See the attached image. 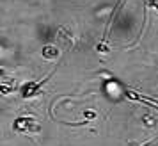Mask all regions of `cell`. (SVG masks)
I'll return each mask as SVG.
<instances>
[{
    "mask_svg": "<svg viewBox=\"0 0 158 146\" xmlns=\"http://www.w3.org/2000/svg\"><path fill=\"white\" fill-rule=\"evenodd\" d=\"M13 128L16 132H39L41 127L36 123V119L30 116H22L18 118L15 123H13Z\"/></svg>",
    "mask_w": 158,
    "mask_h": 146,
    "instance_id": "1",
    "label": "cell"
},
{
    "mask_svg": "<svg viewBox=\"0 0 158 146\" xmlns=\"http://www.w3.org/2000/svg\"><path fill=\"white\" fill-rule=\"evenodd\" d=\"M46 80H48V79H44L41 84H37V82H27L22 88V96L23 98H32V96H36L37 93H39V88H41Z\"/></svg>",
    "mask_w": 158,
    "mask_h": 146,
    "instance_id": "2",
    "label": "cell"
},
{
    "mask_svg": "<svg viewBox=\"0 0 158 146\" xmlns=\"http://www.w3.org/2000/svg\"><path fill=\"white\" fill-rule=\"evenodd\" d=\"M41 55H43L44 59H55L59 55V50L53 46V45H46V46H43V50H41Z\"/></svg>",
    "mask_w": 158,
    "mask_h": 146,
    "instance_id": "3",
    "label": "cell"
},
{
    "mask_svg": "<svg viewBox=\"0 0 158 146\" xmlns=\"http://www.w3.org/2000/svg\"><path fill=\"white\" fill-rule=\"evenodd\" d=\"M148 6H149V7H153V9H156V11H158V0H148Z\"/></svg>",
    "mask_w": 158,
    "mask_h": 146,
    "instance_id": "4",
    "label": "cell"
},
{
    "mask_svg": "<svg viewBox=\"0 0 158 146\" xmlns=\"http://www.w3.org/2000/svg\"><path fill=\"white\" fill-rule=\"evenodd\" d=\"M148 144H149V143H148ZM148 144H142V146H148Z\"/></svg>",
    "mask_w": 158,
    "mask_h": 146,
    "instance_id": "5",
    "label": "cell"
}]
</instances>
